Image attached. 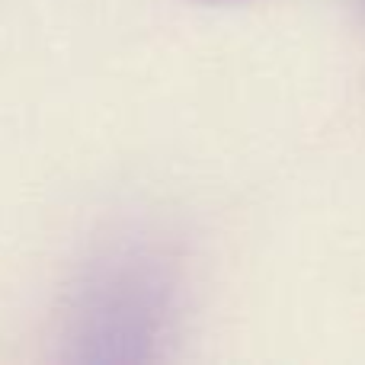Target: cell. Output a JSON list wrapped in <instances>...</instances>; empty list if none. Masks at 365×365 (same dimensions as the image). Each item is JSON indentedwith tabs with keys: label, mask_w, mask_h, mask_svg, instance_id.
<instances>
[{
	"label": "cell",
	"mask_w": 365,
	"mask_h": 365,
	"mask_svg": "<svg viewBox=\"0 0 365 365\" xmlns=\"http://www.w3.org/2000/svg\"><path fill=\"white\" fill-rule=\"evenodd\" d=\"M192 4H208V6H215V4H237V0H192Z\"/></svg>",
	"instance_id": "cell-1"
}]
</instances>
